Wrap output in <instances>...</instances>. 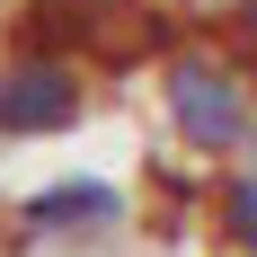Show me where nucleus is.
Masks as SVG:
<instances>
[{
    "instance_id": "f257e3e1",
    "label": "nucleus",
    "mask_w": 257,
    "mask_h": 257,
    "mask_svg": "<svg viewBox=\"0 0 257 257\" xmlns=\"http://www.w3.org/2000/svg\"><path fill=\"white\" fill-rule=\"evenodd\" d=\"M160 115H169V133H178L186 151L239 160L257 142V80L222 45H178L160 62Z\"/></svg>"
},
{
    "instance_id": "20e7f679",
    "label": "nucleus",
    "mask_w": 257,
    "mask_h": 257,
    "mask_svg": "<svg viewBox=\"0 0 257 257\" xmlns=\"http://www.w3.org/2000/svg\"><path fill=\"white\" fill-rule=\"evenodd\" d=\"M106 27H115L106 0H18L9 45H27V53H106Z\"/></svg>"
},
{
    "instance_id": "423d86ee",
    "label": "nucleus",
    "mask_w": 257,
    "mask_h": 257,
    "mask_svg": "<svg viewBox=\"0 0 257 257\" xmlns=\"http://www.w3.org/2000/svg\"><path fill=\"white\" fill-rule=\"evenodd\" d=\"M222 257H231V248H222Z\"/></svg>"
},
{
    "instance_id": "f03ea898",
    "label": "nucleus",
    "mask_w": 257,
    "mask_h": 257,
    "mask_svg": "<svg viewBox=\"0 0 257 257\" xmlns=\"http://www.w3.org/2000/svg\"><path fill=\"white\" fill-rule=\"evenodd\" d=\"M89 115V80L71 53H0V142H36V133H71Z\"/></svg>"
},
{
    "instance_id": "0eeeda50",
    "label": "nucleus",
    "mask_w": 257,
    "mask_h": 257,
    "mask_svg": "<svg viewBox=\"0 0 257 257\" xmlns=\"http://www.w3.org/2000/svg\"><path fill=\"white\" fill-rule=\"evenodd\" d=\"M248 151H257V142H248Z\"/></svg>"
},
{
    "instance_id": "39448f33",
    "label": "nucleus",
    "mask_w": 257,
    "mask_h": 257,
    "mask_svg": "<svg viewBox=\"0 0 257 257\" xmlns=\"http://www.w3.org/2000/svg\"><path fill=\"white\" fill-rule=\"evenodd\" d=\"M213 231H222L231 257H257V160L222 169V186H213Z\"/></svg>"
},
{
    "instance_id": "7ed1b4c3",
    "label": "nucleus",
    "mask_w": 257,
    "mask_h": 257,
    "mask_svg": "<svg viewBox=\"0 0 257 257\" xmlns=\"http://www.w3.org/2000/svg\"><path fill=\"white\" fill-rule=\"evenodd\" d=\"M115 222H124V186L115 178H53V186H36L18 204L27 239H98V231H115Z\"/></svg>"
}]
</instances>
